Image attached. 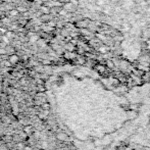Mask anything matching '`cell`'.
I'll return each instance as SVG.
<instances>
[{
  "mask_svg": "<svg viewBox=\"0 0 150 150\" xmlns=\"http://www.w3.org/2000/svg\"><path fill=\"white\" fill-rule=\"evenodd\" d=\"M18 54H14V53H12V54H10L9 55V58H8V61H9L11 64H16V63H18Z\"/></svg>",
  "mask_w": 150,
  "mask_h": 150,
  "instance_id": "1",
  "label": "cell"
},
{
  "mask_svg": "<svg viewBox=\"0 0 150 150\" xmlns=\"http://www.w3.org/2000/svg\"><path fill=\"white\" fill-rule=\"evenodd\" d=\"M40 11H41L42 14H50V7H48L46 4H44L40 8Z\"/></svg>",
  "mask_w": 150,
  "mask_h": 150,
  "instance_id": "2",
  "label": "cell"
},
{
  "mask_svg": "<svg viewBox=\"0 0 150 150\" xmlns=\"http://www.w3.org/2000/svg\"><path fill=\"white\" fill-rule=\"evenodd\" d=\"M58 139H59V140H62V141H67V134H64V133H61V134L58 135Z\"/></svg>",
  "mask_w": 150,
  "mask_h": 150,
  "instance_id": "3",
  "label": "cell"
},
{
  "mask_svg": "<svg viewBox=\"0 0 150 150\" xmlns=\"http://www.w3.org/2000/svg\"><path fill=\"white\" fill-rule=\"evenodd\" d=\"M5 50H6V52L7 53H10V54H12L14 52V48L13 47H11V46H9V47H5Z\"/></svg>",
  "mask_w": 150,
  "mask_h": 150,
  "instance_id": "4",
  "label": "cell"
},
{
  "mask_svg": "<svg viewBox=\"0 0 150 150\" xmlns=\"http://www.w3.org/2000/svg\"><path fill=\"white\" fill-rule=\"evenodd\" d=\"M9 14H10V16H18V11L16 9H11V10L9 11Z\"/></svg>",
  "mask_w": 150,
  "mask_h": 150,
  "instance_id": "5",
  "label": "cell"
},
{
  "mask_svg": "<svg viewBox=\"0 0 150 150\" xmlns=\"http://www.w3.org/2000/svg\"><path fill=\"white\" fill-rule=\"evenodd\" d=\"M0 54H2V55L7 54V52H6V50H5V47H0Z\"/></svg>",
  "mask_w": 150,
  "mask_h": 150,
  "instance_id": "6",
  "label": "cell"
},
{
  "mask_svg": "<svg viewBox=\"0 0 150 150\" xmlns=\"http://www.w3.org/2000/svg\"><path fill=\"white\" fill-rule=\"evenodd\" d=\"M16 10H18V11H23V12H24V11H26V8H24V7H18V8H16Z\"/></svg>",
  "mask_w": 150,
  "mask_h": 150,
  "instance_id": "7",
  "label": "cell"
},
{
  "mask_svg": "<svg viewBox=\"0 0 150 150\" xmlns=\"http://www.w3.org/2000/svg\"><path fill=\"white\" fill-rule=\"evenodd\" d=\"M4 64H5V67H10V65H11V63H10L9 61H5V62H4Z\"/></svg>",
  "mask_w": 150,
  "mask_h": 150,
  "instance_id": "8",
  "label": "cell"
},
{
  "mask_svg": "<svg viewBox=\"0 0 150 150\" xmlns=\"http://www.w3.org/2000/svg\"><path fill=\"white\" fill-rule=\"evenodd\" d=\"M62 150H69V148H64V149H62Z\"/></svg>",
  "mask_w": 150,
  "mask_h": 150,
  "instance_id": "9",
  "label": "cell"
}]
</instances>
